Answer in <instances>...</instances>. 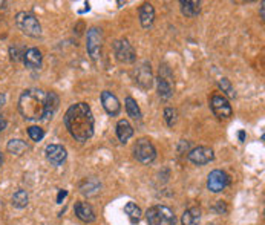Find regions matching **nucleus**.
Instances as JSON below:
<instances>
[{
    "instance_id": "nucleus-1",
    "label": "nucleus",
    "mask_w": 265,
    "mask_h": 225,
    "mask_svg": "<svg viewBox=\"0 0 265 225\" xmlns=\"http://www.w3.org/2000/svg\"><path fill=\"white\" fill-rule=\"evenodd\" d=\"M65 126L68 132L75 138L77 141H88L94 135V115L91 107L86 103H77L72 104L66 114H65Z\"/></svg>"
},
{
    "instance_id": "nucleus-2",
    "label": "nucleus",
    "mask_w": 265,
    "mask_h": 225,
    "mask_svg": "<svg viewBox=\"0 0 265 225\" xmlns=\"http://www.w3.org/2000/svg\"><path fill=\"white\" fill-rule=\"evenodd\" d=\"M46 92L40 89H28L19 98V110L25 120L39 121L45 115Z\"/></svg>"
},
{
    "instance_id": "nucleus-3",
    "label": "nucleus",
    "mask_w": 265,
    "mask_h": 225,
    "mask_svg": "<svg viewBox=\"0 0 265 225\" xmlns=\"http://www.w3.org/2000/svg\"><path fill=\"white\" fill-rule=\"evenodd\" d=\"M147 225H175L176 219L173 211L166 205H155L146 213Z\"/></svg>"
},
{
    "instance_id": "nucleus-4",
    "label": "nucleus",
    "mask_w": 265,
    "mask_h": 225,
    "mask_svg": "<svg viewBox=\"0 0 265 225\" xmlns=\"http://www.w3.org/2000/svg\"><path fill=\"white\" fill-rule=\"evenodd\" d=\"M16 23H17L19 30H20L23 34H26V36H30V37H33V39H39V37L42 36V26H40L39 20H37L33 14H30V13H26V11L17 13V16H16Z\"/></svg>"
},
{
    "instance_id": "nucleus-5",
    "label": "nucleus",
    "mask_w": 265,
    "mask_h": 225,
    "mask_svg": "<svg viewBox=\"0 0 265 225\" xmlns=\"http://www.w3.org/2000/svg\"><path fill=\"white\" fill-rule=\"evenodd\" d=\"M135 158L141 162V164H150L153 162V159L156 158V150H155V146L146 139V138H141L137 141L135 144Z\"/></svg>"
},
{
    "instance_id": "nucleus-6",
    "label": "nucleus",
    "mask_w": 265,
    "mask_h": 225,
    "mask_svg": "<svg viewBox=\"0 0 265 225\" xmlns=\"http://www.w3.org/2000/svg\"><path fill=\"white\" fill-rule=\"evenodd\" d=\"M101 45H103V33L98 28H91L86 36V48L91 55V59L98 60L101 54Z\"/></svg>"
},
{
    "instance_id": "nucleus-7",
    "label": "nucleus",
    "mask_w": 265,
    "mask_h": 225,
    "mask_svg": "<svg viewBox=\"0 0 265 225\" xmlns=\"http://www.w3.org/2000/svg\"><path fill=\"white\" fill-rule=\"evenodd\" d=\"M114 51H115L117 60L121 63H134L137 59L135 51L127 40H117L114 43Z\"/></svg>"
},
{
    "instance_id": "nucleus-8",
    "label": "nucleus",
    "mask_w": 265,
    "mask_h": 225,
    "mask_svg": "<svg viewBox=\"0 0 265 225\" xmlns=\"http://www.w3.org/2000/svg\"><path fill=\"white\" fill-rule=\"evenodd\" d=\"M210 107L213 110V114L218 117V118H230L233 110H231V106L228 103V100L224 97V95H213L210 98Z\"/></svg>"
},
{
    "instance_id": "nucleus-9",
    "label": "nucleus",
    "mask_w": 265,
    "mask_h": 225,
    "mask_svg": "<svg viewBox=\"0 0 265 225\" xmlns=\"http://www.w3.org/2000/svg\"><path fill=\"white\" fill-rule=\"evenodd\" d=\"M228 182H230V178L225 172L213 170L207 178V188L213 193H219L228 185Z\"/></svg>"
},
{
    "instance_id": "nucleus-10",
    "label": "nucleus",
    "mask_w": 265,
    "mask_h": 225,
    "mask_svg": "<svg viewBox=\"0 0 265 225\" xmlns=\"http://www.w3.org/2000/svg\"><path fill=\"white\" fill-rule=\"evenodd\" d=\"M213 158H215L213 150L205 146H198L189 152V159L196 165H204V164L210 162Z\"/></svg>"
},
{
    "instance_id": "nucleus-11",
    "label": "nucleus",
    "mask_w": 265,
    "mask_h": 225,
    "mask_svg": "<svg viewBox=\"0 0 265 225\" xmlns=\"http://www.w3.org/2000/svg\"><path fill=\"white\" fill-rule=\"evenodd\" d=\"M45 153H46V159L52 164V165H60L65 162L68 153H66V149L60 144H49L46 146L45 149Z\"/></svg>"
},
{
    "instance_id": "nucleus-12",
    "label": "nucleus",
    "mask_w": 265,
    "mask_h": 225,
    "mask_svg": "<svg viewBox=\"0 0 265 225\" xmlns=\"http://www.w3.org/2000/svg\"><path fill=\"white\" fill-rule=\"evenodd\" d=\"M101 104H103L104 110H106L109 115L115 117V115H118V114H120L121 104H120L118 98H117V97H115L112 92H109V91L101 92Z\"/></svg>"
},
{
    "instance_id": "nucleus-13",
    "label": "nucleus",
    "mask_w": 265,
    "mask_h": 225,
    "mask_svg": "<svg viewBox=\"0 0 265 225\" xmlns=\"http://www.w3.org/2000/svg\"><path fill=\"white\" fill-rule=\"evenodd\" d=\"M60 106V98L56 92H48L46 94V101H45V115L43 120H51L56 112L59 110Z\"/></svg>"
},
{
    "instance_id": "nucleus-14",
    "label": "nucleus",
    "mask_w": 265,
    "mask_h": 225,
    "mask_svg": "<svg viewBox=\"0 0 265 225\" xmlns=\"http://www.w3.org/2000/svg\"><path fill=\"white\" fill-rule=\"evenodd\" d=\"M42 52L37 48H31L23 54V63L31 69H39L42 66Z\"/></svg>"
},
{
    "instance_id": "nucleus-15",
    "label": "nucleus",
    "mask_w": 265,
    "mask_h": 225,
    "mask_svg": "<svg viewBox=\"0 0 265 225\" xmlns=\"http://www.w3.org/2000/svg\"><path fill=\"white\" fill-rule=\"evenodd\" d=\"M75 214L78 219H82L83 222H94L95 220V213L94 208L88 204V202H77L75 207Z\"/></svg>"
},
{
    "instance_id": "nucleus-16",
    "label": "nucleus",
    "mask_w": 265,
    "mask_h": 225,
    "mask_svg": "<svg viewBox=\"0 0 265 225\" xmlns=\"http://www.w3.org/2000/svg\"><path fill=\"white\" fill-rule=\"evenodd\" d=\"M155 20V10L150 4H144L140 8V22L143 28H150Z\"/></svg>"
},
{
    "instance_id": "nucleus-17",
    "label": "nucleus",
    "mask_w": 265,
    "mask_h": 225,
    "mask_svg": "<svg viewBox=\"0 0 265 225\" xmlns=\"http://www.w3.org/2000/svg\"><path fill=\"white\" fill-rule=\"evenodd\" d=\"M132 135H134V127L130 126V123L127 120H120L117 123V136H118V139L124 144L132 138Z\"/></svg>"
},
{
    "instance_id": "nucleus-18",
    "label": "nucleus",
    "mask_w": 265,
    "mask_h": 225,
    "mask_svg": "<svg viewBox=\"0 0 265 225\" xmlns=\"http://www.w3.org/2000/svg\"><path fill=\"white\" fill-rule=\"evenodd\" d=\"M137 80H138V83H140L143 88H146V89H149V88L152 86V72H150V63L144 62V63L141 65V68H138Z\"/></svg>"
},
{
    "instance_id": "nucleus-19",
    "label": "nucleus",
    "mask_w": 265,
    "mask_h": 225,
    "mask_svg": "<svg viewBox=\"0 0 265 225\" xmlns=\"http://www.w3.org/2000/svg\"><path fill=\"white\" fill-rule=\"evenodd\" d=\"M181 11L186 17H195L201 11V2H198V0H181Z\"/></svg>"
},
{
    "instance_id": "nucleus-20",
    "label": "nucleus",
    "mask_w": 265,
    "mask_h": 225,
    "mask_svg": "<svg viewBox=\"0 0 265 225\" xmlns=\"http://www.w3.org/2000/svg\"><path fill=\"white\" fill-rule=\"evenodd\" d=\"M156 88H158V95L163 98V100H169L172 97V83H170V78H166L163 75H160L156 78Z\"/></svg>"
},
{
    "instance_id": "nucleus-21",
    "label": "nucleus",
    "mask_w": 265,
    "mask_h": 225,
    "mask_svg": "<svg viewBox=\"0 0 265 225\" xmlns=\"http://www.w3.org/2000/svg\"><path fill=\"white\" fill-rule=\"evenodd\" d=\"M199 219H201V210L198 207H192L184 211V214L181 217V223L182 225H198Z\"/></svg>"
},
{
    "instance_id": "nucleus-22",
    "label": "nucleus",
    "mask_w": 265,
    "mask_h": 225,
    "mask_svg": "<svg viewBox=\"0 0 265 225\" xmlns=\"http://www.w3.org/2000/svg\"><path fill=\"white\" fill-rule=\"evenodd\" d=\"M124 213L129 216L132 223H138L140 219H141V210H140V207L135 202H127L124 205Z\"/></svg>"
},
{
    "instance_id": "nucleus-23",
    "label": "nucleus",
    "mask_w": 265,
    "mask_h": 225,
    "mask_svg": "<svg viewBox=\"0 0 265 225\" xmlns=\"http://www.w3.org/2000/svg\"><path fill=\"white\" fill-rule=\"evenodd\" d=\"M7 149H8L10 153L19 156V155H22V153H25L28 150V144L25 141H22V139H11L8 143V146H7Z\"/></svg>"
},
{
    "instance_id": "nucleus-24",
    "label": "nucleus",
    "mask_w": 265,
    "mask_h": 225,
    "mask_svg": "<svg viewBox=\"0 0 265 225\" xmlns=\"http://www.w3.org/2000/svg\"><path fill=\"white\" fill-rule=\"evenodd\" d=\"M80 190H82V193H83V194L92 196V194H95V193L100 190V184H98V181H97V179L89 178V179H86V181H85V182L80 185Z\"/></svg>"
},
{
    "instance_id": "nucleus-25",
    "label": "nucleus",
    "mask_w": 265,
    "mask_h": 225,
    "mask_svg": "<svg viewBox=\"0 0 265 225\" xmlns=\"http://www.w3.org/2000/svg\"><path fill=\"white\" fill-rule=\"evenodd\" d=\"M126 110H127V115L134 120H141V110H140V106L137 104V101L132 98V97H127L126 101Z\"/></svg>"
},
{
    "instance_id": "nucleus-26",
    "label": "nucleus",
    "mask_w": 265,
    "mask_h": 225,
    "mask_svg": "<svg viewBox=\"0 0 265 225\" xmlns=\"http://www.w3.org/2000/svg\"><path fill=\"white\" fill-rule=\"evenodd\" d=\"M28 202H30V196H28V193H26L25 190H17V191L13 194V204H14L16 207L23 208V207L28 205Z\"/></svg>"
},
{
    "instance_id": "nucleus-27",
    "label": "nucleus",
    "mask_w": 265,
    "mask_h": 225,
    "mask_svg": "<svg viewBox=\"0 0 265 225\" xmlns=\"http://www.w3.org/2000/svg\"><path fill=\"white\" fill-rule=\"evenodd\" d=\"M164 120H166V123H167L169 127H173V126L176 124V121H178V114H176V110H175L173 107H167V109L164 110Z\"/></svg>"
},
{
    "instance_id": "nucleus-28",
    "label": "nucleus",
    "mask_w": 265,
    "mask_h": 225,
    "mask_svg": "<svg viewBox=\"0 0 265 225\" xmlns=\"http://www.w3.org/2000/svg\"><path fill=\"white\" fill-rule=\"evenodd\" d=\"M28 135H30V138H31L33 141L39 143V141L43 139V136H45V130H43L42 127H39V126H31V127L28 129Z\"/></svg>"
},
{
    "instance_id": "nucleus-29",
    "label": "nucleus",
    "mask_w": 265,
    "mask_h": 225,
    "mask_svg": "<svg viewBox=\"0 0 265 225\" xmlns=\"http://www.w3.org/2000/svg\"><path fill=\"white\" fill-rule=\"evenodd\" d=\"M219 88H221L222 92H225L230 98H234V97H236V92H234V89L231 88L228 78H221V80H219Z\"/></svg>"
},
{
    "instance_id": "nucleus-30",
    "label": "nucleus",
    "mask_w": 265,
    "mask_h": 225,
    "mask_svg": "<svg viewBox=\"0 0 265 225\" xmlns=\"http://www.w3.org/2000/svg\"><path fill=\"white\" fill-rule=\"evenodd\" d=\"M5 129H7V120L0 115V132H4Z\"/></svg>"
},
{
    "instance_id": "nucleus-31",
    "label": "nucleus",
    "mask_w": 265,
    "mask_h": 225,
    "mask_svg": "<svg viewBox=\"0 0 265 225\" xmlns=\"http://www.w3.org/2000/svg\"><path fill=\"white\" fill-rule=\"evenodd\" d=\"M219 208V211H222V213H225L227 211V207H225V204L222 202V201H218V207H216V210Z\"/></svg>"
},
{
    "instance_id": "nucleus-32",
    "label": "nucleus",
    "mask_w": 265,
    "mask_h": 225,
    "mask_svg": "<svg viewBox=\"0 0 265 225\" xmlns=\"http://www.w3.org/2000/svg\"><path fill=\"white\" fill-rule=\"evenodd\" d=\"M68 194V191L66 190H60V193H59V198H57V202H62V199L65 198Z\"/></svg>"
},
{
    "instance_id": "nucleus-33",
    "label": "nucleus",
    "mask_w": 265,
    "mask_h": 225,
    "mask_svg": "<svg viewBox=\"0 0 265 225\" xmlns=\"http://www.w3.org/2000/svg\"><path fill=\"white\" fill-rule=\"evenodd\" d=\"M5 101H7V97H5L4 94H0V107H2V106L5 104Z\"/></svg>"
},
{
    "instance_id": "nucleus-34",
    "label": "nucleus",
    "mask_w": 265,
    "mask_h": 225,
    "mask_svg": "<svg viewBox=\"0 0 265 225\" xmlns=\"http://www.w3.org/2000/svg\"><path fill=\"white\" fill-rule=\"evenodd\" d=\"M239 138H241V141H244V138H245V133H244V132H239Z\"/></svg>"
},
{
    "instance_id": "nucleus-35",
    "label": "nucleus",
    "mask_w": 265,
    "mask_h": 225,
    "mask_svg": "<svg viewBox=\"0 0 265 225\" xmlns=\"http://www.w3.org/2000/svg\"><path fill=\"white\" fill-rule=\"evenodd\" d=\"M2 164H4V155L0 153V167H2Z\"/></svg>"
},
{
    "instance_id": "nucleus-36",
    "label": "nucleus",
    "mask_w": 265,
    "mask_h": 225,
    "mask_svg": "<svg viewBox=\"0 0 265 225\" xmlns=\"http://www.w3.org/2000/svg\"><path fill=\"white\" fill-rule=\"evenodd\" d=\"M4 5H5V2H0V10H2V8H4Z\"/></svg>"
}]
</instances>
